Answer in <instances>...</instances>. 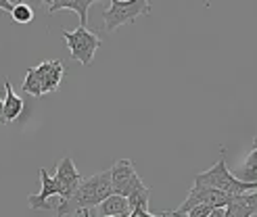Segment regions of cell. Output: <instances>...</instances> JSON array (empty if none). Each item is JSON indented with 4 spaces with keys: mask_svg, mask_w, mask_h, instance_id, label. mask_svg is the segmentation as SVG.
<instances>
[{
    "mask_svg": "<svg viewBox=\"0 0 257 217\" xmlns=\"http://www.w3.org/2000/svg\"><path fill=\"white\" fill-rule=\"evenodd\" d=\"M113 194V186H111V169L100 171L96 175H90L82 184L75 188V192L59 202L57 215L59 217H69L82 211H90L94 207H100V202H105Z\"/></svg>",
    "mask_w": 257,
    "mask_h": 217,
    "instance_id": "obj_1",
    "label": "cell"
},
{
    "mask_svg": "<svg viewBox=\"0 0 257 217\" xmlns=\"http://www.w3.org/2000/svg\"><path fill=\"white\" fill-rule=\"evenodd\" d=\"M195 184L197 186H205V188H213L220 190V192H226L230 196H240V194H249L257 190V182H245L238 180L236 175L230 173V169L226 167L224 157L217 161L211 169L197 173L195 175Z\"/></svg>",
    "mask_w": 257,
    "mask_h": 217,
    "instance_id": "obj_2",
    "label": "cell"
},
{
    "mask_svg": "<svg viewBox=\"0 0 257 217\" xmlns=\"http://www.w3.org/2000/svg\"><path fill=\"white\" fill-rule=\"evenodd\" d=\"M151 5L147 0H111V5L102 11V19H105V30L115 32L121 25L134 23L138 17L149 15Z\"/></svg>",
    "mask_w": 257,
    "mask_h": 217,
    "instance_id": "obj_3",
    "label": "cell"
},
{
    "mask_svg": "<svg viewBox=\"0 0 257 217\" xmlns=\"http://www.w3.org/2000/svg\"><path fill=\"white\" fill-rule=\"evenodd\" d=\"M61 34H63V38H65V42H67L71 59L73 61H80L84 67H90L94 53L102 46L100 38L94 32H90L88 28H82V25H78L73 32L63 30Z\"/></svg>",
    "mask_w": 257,
    "mask_h": 217,
    "instance_id": "obj_4",
    "label": "cell"
},
{
    "mask_svg": "<svg viewBox=\"0 0 257 217\" xmlns=\"http://www.w3.org/2000/svg\"><path fill=\"white\" fill-rule=\"evenodd\" d=\"M111 186H113V194L127 198L138 188H143L145 182L140 180V175L136 173L134 163L130 159H119L111 167Z\"/></svg>",
    "mask_w": 257,
    "mask_h": 217,
    "instance_id": "obj_5",
    "label": "cell"
},
{
    "mask_svg": "<svg viewBox=\"0 0 257 217\" xmlns=\"http://www.w3.org/2000/svg\"><path fill=\"white\" fill-rule=\"evenodd\" d=\"M55 182L61 186L63 194H61V200L69 198L75 188L82 184V175L78 173V167L73 165V159L71 157H65L61 163H57V173H55Z\"/></svg>",
    "mask_w": 257,
    "mask_h": 217,
    "instance_id": "obj_6",
    "label": "cell"
},
{
    "mask_svg": "<svg viewBox=\"0 0 257 217\" xmlns=\"http://www.w3.org/2000/svg\"><path fill=\"white\" fill-rule=\"evenodd\" d=\"M34 69H36L38 80H40L42 94L55 92L57 88L61 86L63 75H65V65H63V61H44Z\"/></svg>",
    "mask_w": 257,
    "mask_h": 217,
    "instance_id": "obj_7",
    "label": "cell"
},
{
    "mask_svg": "<svg viewBox=\"0 0 257 217\" xmlns=\"http://www.w3.org/2000/svg\"><path fill=\"white\" fill-rule=\"evenodd\" d=\"M40 180H42V190L38 194H32L28 198V205L30 209L38 211V209H53V205L48 202V198H53V196H61L63 194V190L61 186L55 182V177H50L48 171L42 167L40 169Z\"/></svg>",
    "mask_w": 257,
    "mask_h": 217,
    "instance_id": "obj_8",
    "label": "cell"
},
{
    "mask_svg": "<svg viewBox=\"0 0 257 217\" xmlns=\"http://www.w3.org/2000/svg\"><path fill=\"white\" fill-rule=\"evenodd\" d=\"M257 213V190L249 194L230 196L224 217H253Z\"/></svg>",
    "mask_w": 257,
    "mask_h": 217,
    "instance_id": "obj_9",
    "label": "cell"
},
{
    "mask_svg": "<svg viewBox=\"0 0 257 217\" xmlns=\"http://www.w3.org/2000/svg\"><path fill=\"white\" fill-rule=\"evenodd\" d=\"M94 0H46L48 15H53L57 11H73V13H78L82 28L88 25V9Z\"/></svg>",
    "mask_w": 257,
    "mask_h": 217,
    "instance_id": "obj_10",
    "label": "cell"
},
{
    "mask_svg": "<svg viewBox=\"0 0 257 217\" xmlns=\"http://www.w3.org/2000/svg\"><path fill=\"white\" fill-rule=\"evenodd\" d=\"M132 209L127 205V198L119 194H111L105 202H100V217H117V215H130Z\"/></svg>",
    "mask_w": 257,
    "mask_h": 217,
    "instance_id": "obj_11",
    "label": "cell"
},
{
    "mask_svg": "<svg viewBox=\"0 0 257 217\" xmlns=\"http://www.w3.org/2000/svg\"><path fill=\"white\" fill-rule=\"evenodd\" d=\"M5 88H7V96H5V121L9 123V121H15L19 115H21V111H23V100L13 92V86H11V80L7 78L5 80Z\"/></svg>",
    "mask_w": 257,
    "mask_h": 217,
    "instance_id": "obj_12",
    "label": "cell"
},
{
    "mask_svg": "<svg viewBox=\"0 0 257 217\" xmlns=\"http://www.w3.org/2000/svg\"><path fill=\"white\" fill-rule=\"evenodd\" d=\"M242 175H245V182H257V138L253 140V148L242 165Z\"/></svg>",
    "mask_w": 257,
    "mask_h": 217,
    "instance_id": "obj_13",
    "label": "cell"
},
{
    "mask_svg": "<svg viewBox=\"0 0 257 217\" xmlns=\"http://www.w3.org/2000/svg\"><path fill=\"white\" fill-rule=\"evenodd\" d=\"M149 196H151V188L143 186V188H138L136 192H132L130 196H127V205H130V209H138V207H143V209H149Z\"/></svg>",
    "mask_w": 257,
    "mask_h": 217,
    "instance_id": "obj_14",
    "label": "cell"
},
{
    "mask_svg": "<svg viewBox=\"0 0 257 217\" xmlns=\"http://www.w3.org/2000/svg\"><path fill=\"white\" fill-rule=\"evenodd\" d=\"M21 88H23L25 94L42 96V86H40V80H38V75H36V69H28V75H25V82Z\"/></svg>",
    "mask_w": 257,
    "mask_h": 217,
    "instance_id": "obj_15",
    "label": "cell"
},
{
    "mask_svg": "<svg viewBox=\"0 0 257 217\" xmlns=\"http://www.w3.org/2000/svg\"><path fill=\"white\" fill-rule=\"evenodd\" d=\"M11 17L15 23H32L34 21V11L25 3H17L15 9H13V13H11Z\"/></svg>",
    "mask_w": 257,
    "mask_h": 217,
    "instance_id": "obj_16",
    "label": "cell"
},
{
    "mask_svg": "<svg viewBox=\"0 0 257 217\" xmlns=\"http://www.w3.org/2000/svg\"><path fill=\"white\" fill-rule=\"evenodd\" d=\"M15 5H17V3H7V0H0V11H9V13H13Z\"/></svg>",
    "mask_w": 257,
    "mask_h": 217,
    "instance_id": "obj_17",
    "label": "cell"
},
{
    "mask_svg": "<svg viewBox=\"0 0 257 217\" xmlns=\"http://www.w3.org/2000/svg\"><path fill=\"white\" fill-rule=\"evenodd\" d=\"M3 111H5V98H0V123H7V121H5V113H3Z\"/></svg>",
    "mask_w": 257,
    "mask_h": 217,
    "instance_id": "obj_18",
    "label": "cell"
},
{
    "mask_svg": "<svg viewBox=\"0 0 257 217\" xmlns=\"http://www.w3.org/2000/svg\"><path fill=\"white\" fill-rule=\"evenodd\" d=\"M82 215H84V217H90V211L86 209V211H82Z\"/></svg>",
    "mask_w": 257,
    "mask_h": 217,
    "instance_id": "obj_19",
    "label": "cell"
},
{
    "mask_svg": "<svg viewBox=\"0 0 257 217\" xmlns=\"http://www.w3.org/2000/svg\"><path fill=\"white\" fill-rule=\"evenodd\" d=\"M117 217H127V215H117Z\"/></svg>",
    "mask_w": 257,
    "mask_h": 217,
    "instance_id": "obj_20",
    "label": "cell"
}]
</instances>
